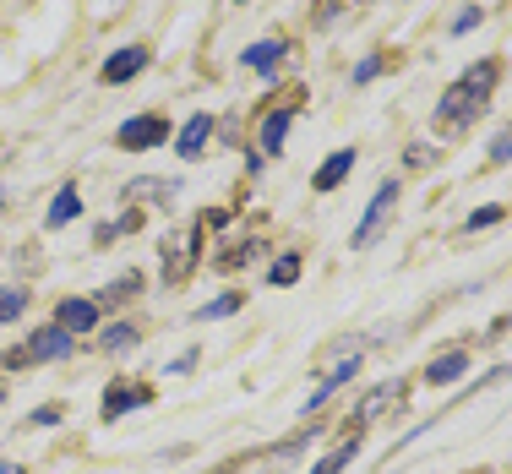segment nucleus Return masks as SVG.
<instances>
[{
    "mask_svg": "<svg viewBox=\"0 0 512 474\" xmlns=\"http://www.w3.org/2000/svg\"><path fill=\"white\" fill-rule=\"evenodd\" d=\"M496 77H502V66H496V60H474L453 88L442 93V104H436V126H442V131L474 126V120L485 115V104H491V93H496Z\"/></svg>",
    "mask_w": 512,
    "mask_h": 474,
    "instance_id": "obj_1",
    "label": "nucleus"
},
{
    "mask_svg": "<svg viewBox=\"0 0 512 474\" xmlns=\"http://www.w3.org/2000/svg\"><path fill=\"white\" fill-rule=\"evenodd\" d=\"M502 218H507V213H502V208H496V202H491V208H474V213H469V229H485V224H502Z\"/></svg>",
    "mask_w": 512,
    "mask_h": 474,
    "instance_id": "obj_22",
    "label": "nucleus"
},
{
    "mask_svg": "<svg viewBox=\"0 0 512 474\" xmlns=\"http://www.w3.org/2000/svg\"><path fill=\"white\" fill-rule=\"evenodd\" d=\"M33 425H60V404H39L33 409Z\"/></svg>",
    "mask_w": 512,
    "mask_h": 474,
    "instance_id": "obj_26",
    "label": "nucleus"
},
{
    "mask_svg": "<svg viewBox=\"0 0 512 474\" xmlns=\"http://www.w3.org/2000/svg\"><path fill=\"white\" fill-rule=\"evenodd\" d=\"M0 398H6V387H0Z\"/></svg>",
    "mask_w": 512,
    "mask_h": 474,
    "instance_id": "obj_30",
    "label": "nucleus"
},
{
    "mask_svg": "<svg viewBox=\"0 0 512 474\" xmlns=\"http://www.w3.org/2000/svg\"><path fill=\"white\" fill-rule=\"evenodd\" d=\"M55 327H66V333H88V327H99V306H93V300H60Z\"/></svg>",
    "mask_w": 512,
    "mask_h": 474,
    "instance_id": "obj_8",
    "label": "nucleus"
},
{
    "mask_svg": "<svg viewBox=\"0 0 512 474\" xmlns=\"http://www.w3.org/2000/svg\"><path fill=\"white\" fill-rule=\"evenodd\" d=\"M393 404H404V382H382L376 393H365V398H360V409H355V420H360V425H371V420H382Z\"/></svg>",
    "mask_w": 512,
    "mask_h": 474,
    "instance_id": "obj_7",
    "label": "nucleus"
},
{
    "mask_svg": "<svg viewBox=\"0 0 512 474\" xmlns=\"http://www.w3.org/2000/svg\"><path fill=\"white\" fill-rule=\"evenodd\" d=\"M463 366H469V355H463V349H453V355H436L431 366H425V382H453V376H463Z\"/></svg>",
    "mask_w": 512,
    "mask_h": 474,
    "instance_id": "obj_15",
    "label": "nucleus"
},
{
    "mask_svg": "<svg viewBox=\"0 0 512 474\" xmlns=\"http://www.w3.org/2000/svg\"><path fill=\"white\" fill-rule=\"evenodd\" d=\"M349 169H355V148H338V153H327V164L316 169V191H338L349 180Z\"/></svg>",
    "mask_w": 512,
    "mask_h": 474,
    "instance_id": "obj_9",
    "label": "nucleus"
},
{
    "mask_svg": "<svg viewBox=\"0 0 512 474\" xmlns=\"http://www.w3.org/2000/svg\"><path fill=\"white\" fill-rule=\"evenodd\" d=\"M22 311H28V289H0V322H11Z\"/></svg>",
    "mask_w": 512,
    "mask_h": 474,
    "instance_id": "obj_20",
    "label": "nucleus"
},
{
    "mask_svg": "<svg viewBox=\"0 0 512 474\" xmlns=\"http://www.w3.org/2000/svg\"><path fill=\"white\" fill-rule=\"evenodd\" d=\"M376 77H382V55H365L355 66V82H376Z\"/></svg>",
    "mask_w": 512,
    "mask_h": 474,
    "instance_id": "obj_24",
    "label": "nucleus"
},
{
    "mask_svg": "<svg viewBox=\"0 0 512 474\" xmlns=\"http://www.w3.org/2000/svg\"><path fill=\"white\" fill-rule=\"evenodd\" d=\"M240 306H246V300L235 295V289H229V295H218V300H207V306L197 311V322H218V316H235Z\"/></svg>",
    "mask_w": 512,
    "mask_h": 474,
    "instance_id": "obj_16",
    "label": "nucleus"
},
{
    "mask_svg": "<svg viewBox=\"0 0 512 474\" xmlns=\"http://www.w3.org/2000/svg\"><path fill=\"white\" fill-rule=\"evenodd\" d=\"M289 126H295V109H273V115L262 120V153H284Z\"/></svg>",
    "mask_w": 512,
    "mask_h": 474,
    "instance_id": "obj_12",
    "label": "nucleus"
},
{
    "mask_svg": "<svg viewBox=\"0 0 512 474\" xmlns=\"http://www.w3.org/2000/svg\"><path fill=\"white\" fill-rule=\"evenodd\" d=\"M474 28H480V6H463L453 17V33H474Z\"/></svg>",
    "mask_w": 512,
    "mask_h": 474,
    "instance_id": "obj_23",
    "label": "nucleus"
},
{
    "mask_svg": "<svg viewBox=\"0 0 512 474\" xmlns=\"http://www.w3.org/2000/svg\"><path fill=\"white\" fill-rule=\"evenodd\" d=\"M0 474H22V469H17V464H6V458H0Z\"/></svg>",
    "mask_w": 512,
    "mask_h": 474,
    "instance_id": "obj_28",
    "label": "nucleus"
},
{
    "mask_svg": "<svg viewBox=\"0 0 512 474\" xmlns=\"http://www.w3.org/2000/svg\"><path fill=\"white\" fill-rule=\"evenodd\" d=\"M77 213H82V197H77V186H60V191H55V202H50V213H44V224H50V229H66Z\"/></svg>",
    "mask_w": 512,
    "mask_h": 474,
    "instance_id": "obj_13",
    "label": "nucleus"
},
{
    "mask_svg": "<svg viewBox=\"0 0 512 474\" xmlns=\"http://www.w3.org/2000/svg\"><path fill=\"white\" fill-rule=\"evenodd\" d=\"M267 278H273L278 289H289V284L300 278V257H278V262H273V273H267Z\"/></svg>",
    "mask_w": 512,
    "mask_h": 474,
    "instance_id": "obj_21",
    "label": "nucleus"
},
{
    "mask_svg": "<svg viewBox=\"0 0 512 474\" xmlns=\"http://www.w3.org/2000/svg\"><path fill=\"white\" fill-rule=\"evenodd\" d=\"M99 344L109 349V355H120V349H131V344H137V327H131V322H120V327H104V333H99Z\"/></svg>",
    "mask_w": 512,
    "mask_h": 474,
    "instance_id": "obj_17",
    "label": "nucleus"
},
{
    "mask_svg": "<svg viewBox=\"0 0 512 474\" xmlns=\"http://www.w3.org/2000/svg\"><path fill=\"white\" fill-rule=\"evenodd\" d=\"M148 44H126V50H115L104 60V71H99V82H109V88H126L131 77H142V71H148Z\"/></svg>",
    "mask_w": 512,
    "mask_h": 474,
    "instance_id": "obj_6",
    "label": "nucleus"
},
{
    "mask_svg": "<svg viewBox=\"0 0 512 474\" xmlns=\"http://www.w3.org/2000/svg\"><path fill=\"white\" fill-rule=\"evenodd\" d=\"M278 60H284V39H262V44H251V50L240 55V66H251V71H273Z\"/></svg>",
    "mask_w": 512,
    "mask_h": 474,
    "instance_id": "obj_14",
    "label": "nucleus"
},
{
    "mask_svg": "<svg viewBox=\"0 0 512 474\" xmlns=\"http://www.w3.org/2000/svg\"><path fill=\"white\" fill-rule=\"evenodd\" d=\"M115 142L126 153H148V148H158V142H169V120L164 115H131L126 126L115 131Z\"/></svg>",
    "mask_w": 512,
    "mask_h": 474,
    "instance_id": "obj_3",
    "label": "nucleus"
},
{
    "mask_svg": "<svg viewBox=\"0 0 512 474\" xmlns=\"http://www.w3.org/2000/svg\"><path fill=\"white\" fill-rule=\"evenodd\" d=\"M148 387H142V382H115V393H109L104 398V420H120V415H126V409H137V404H148Z\"/></svg>",
    "mask_w": 512,
    "mask_h": 474,
    "instance_id": "obj_10",
    "label": "nucleus"
},
{
    "mask_svg": "<svg viewBox=\"0 0 512 474\" xmlns=\"http://www.w3.org/2000/svg\"><path fill=\"white\" fill-rule=\"evenodd\" d=\"M240 6H246V0H240Z\"/></svg>",
    "mask_w": 512,
    "mask_h": 474,
    "instance_id": "obj_31",
    "label": "nucleus"
},
{
    "mask_svg": "<svg viewBox=\"0 0 512 474\" xmlns=\"http://www.w3.org/2000/svg\"><path fill=\"white\" fill-rule=\"evenodd\" d=\"M507 158H512V131H507V137H496V142H491V164H507Z\"/></svg>",
    "mask_w": 512,
    "mask_h": 474,
    "instance_id": "obj_25",
    "label": "nucleus"
},
{
    "mask_svg": "<svg viewBox=\"0 0 512 474\" xmlns=\"http://www.w3.org/2000/svg\"><path fill=\"white\" fill-rule=\"evenodd\" d=\"M355 453H360V442H344V447H333V453H327L322 464H316V474H338V469H344Z\"/></svg>",
    "mask_w": 512,
    "mask_h": 474,
    "instance_id": "obj_19",
    "label": "nucleus"
},
{
    "mask_svg": "<svg viewBox=\"0 0 512 474\" xmlns=\"http://www.w3.org/2000/svg\"><path fill=\"white\" fill-rule=\"evenodd\" d=\"M207 137H213V115H191L186 131L175 137V153H180V158H197V153L207 148Z\"/></svg>",
    "mask_w": 512,
    "mask_h": 474,
    "instance_id": "obj_11",
    "label": "nucleus"
},
{
    "mask_svg": "<svg viewBox=\"0 0 512 474\" xmlns=\"http://www.w3.org/2000/svg\"><path fill=\"white\" fill-rule=\"evenodd\" d=\"M0 208H6V186H0Z\"/></svg>",
    "mask_w": 512,
    "mask_h": 474,
    "instance_id": "obj_29",
    "label": "nucleus"
},
{
    "mask_svg": "<svg viewBox=\"0 0 512 474\" xmlns=\"http://www.w3.org/2000/svg\"><path fill=\"white\" fill-rule=\"evenodd\" d=\"M191 366H197V349H186V355L169 360V371H191Z\"/></svg>",
    "mask_w": 512,
    "mask_h": 474,
    "instance_id": "obj_27",
    "label": "nucleus"
},
{
    "mask_svg": "<svg viewBox=\"0 0 512 474\" xmlns=\"http://www.w3.org/2000/svg\"><path fill=\"white\" fill-rule=\"evenodd\" d=\"M360 338H338V349H327V360H322V382L316 387H327V393H333V387H344L349 376L360 371Z\"/></svg>",
    "mask_w": 512,
    "mask_h": 474,
    "instance_id": "obj_5",
    "label": "nucleus"
},
{
    "mask_svg": "<svg viewBox=\"0 0 512 474\" xmlns=\"http://www.w3.org/2000/svg\"><path fill=\"white\" fill-rule=\"evenodd\" d=\"M393 202H398V180H382V186H376V197H371V208H365V218H360V229L349 235V240H355V251L371 246V240L387 229V218H393Z\"/></svg>",
    "mask_w": 512,
    "mask_h": 474,
    "instance_id": "obj_4",
    "label": "nucleus"
},
{
    "mask_svg": "<svg viewBox=\"0 0 512 474\" xmlns=\"http://www.w3.org/2000/svg\"><path fill=\"white\" fill-rule=\"evenodd\" d=\"M71 355V333L66 327H39V333L28 338V349H17V355H6V366H39V360H66Z\"/></svg>",
    "mask_w": 512,
    "mask_h": 474,
    "instance_id": "obj_2",
    "label": "nucleus"
},
{
    "mask_svg": "<svg viewBox=\"0 0 512 474\" xmlns=\"http://www.w3.org/2000/svg\"><path fill=\"white\" fill-rule=\"evenodd\" d=\"M131 289H142V278L137 273H126V278H115V284L104 289L99 300H93V306H120V295H131Z\"/></svg>",
    "mask_w": 512,
    "mask_h": 474,
    "instance_id": "obj_18",
    "label": "nucleus"
}]
</instances>
